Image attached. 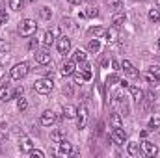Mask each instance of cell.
<instances>
[{"instance_id":"6da1fadb","label":"cell","mask_w":160,"mask_h":158,"mask_svg":"<svg viewBox=\"0 0 160 158\" xmlns=\"http://www.w3.org/2000/svg\"><path fill=\"white\" fill-rule=\"evenodd\" d=\"M38 32V24H36V21H32V19H24V21H21V24H19V34L22 36V37H30V36H34Z\"/></svg>"},{"instance_id":"7a4b0ae2","label":"cell","mask_w":160,"mask_h":158,"mask_svg":"<svg viewBox=\"0 0 160 158\" xmlns=\"http://www.w3.org/2000/svg\"><path fill=\"white\" fill-rule=\"evenodd\" d=\"M52 87H54V84H52V80L50 78H39L34 82V89L41 93V95H47V93H50L52 91Z\"/></svg>"},{"instance_id":"3957f363","label":"cell","mask_w":160,"mask_h":158,"mask_svg":"<svg viewBox=\"0 0 160 158\" xmlns=\"http://www.w3.org/2000/svg\"><path fill=\"white\" fill-rule=\"evenodd\" d=\"M28 63H17V65H13V69H11V73H9V77L13 80H21V78H24L26 75H28Z\"/></svg>"},{"instance_id":"277c9868","label":"cell","mask_w":160,"mask_h":158,"mask_svg":"<svg viewBox=\"0 0 160 158\" xmlns=\"http://www.w3.org/2000/svg\"><path fill=\"white\" fill-rule=\"evenodd\" d=\"M88 106L86 104H80V108L77 110V126L78 128H86L88 125Z\"/></svg>"},{"instance_id":"5b68a950","label":"cell","mask_w":160,"mask_h":158,"mask_svg":"<svg viewBox=\"0 0 160 158\" xmlns=\"http://www.w3.org/2000/svg\"><path fill=\"white\" fill-rule=\"evenodd\" d=\"M56 48H58L60 54H67V52L71 50V39L65 37V36L58 37V41H56Z\"/></svg>"},{"instance_id":"8992f818","label":"cell","mask_w":160,"mask_h":158,"mask_svg":"<svg viewBox=\"0 0 160 158\" xmlns=\"http://www.w3.org/2000/svg\"><path fill=\"white\" fill-rule=\"evenodd\" d=\"M15 95H13V89L9 87V84L4 80V84L0 86V101H4V102H8V101H11Z\"/></svg>"},{"instance_id":"52a82bcc","label":"cell","mask_w":160,"mask_h":158,"mask_svg":"<svg viewBox=\"0 0 160 158\" xmlns=\"http://www.w3.org/2000/svg\"><path fill=\"white\" fill-rule=\"evenodd\" d=\"M56 121H58V117H56V114H54L52 110L43 112V116H41V125H43V126H52Z\"/></svg>"},{"instance_id":"ba28073f","label":"cell","mask_w":160,"mask_h":158,"mask_svg":"<svg viewBox=\"0 0 160 158\" xmlns=\"http://www.w3.org/2000/svg\"><path fill=\"white\" fill-rule=\"evenodd\" d=\"M142 153H143V155H147V156H155V155L158 153V147H157L153 141L145 140V141L142 143Z\"/></svg>"},{"instance_id":"9c48e42d","label":"cell","mask_w":160,"mask_h":158,"mask_svg":"<svg viewBox=\"0 0 160 158\" xmlns=\"http://www.w3.org/2000/svg\"><path fill=\"white\" fill-rule=\"evenodd\" d=\"M121 69L128 75V77H132V78H140V73L136 71V67L128 62V60H125V62H121Z\"/></svg>"},{"instance_id":"30bf717a","label":"cell","mask_w":160,"mask_h":158,"mask_svg":"<svg viewBox=\"0 0 160 158\" xmlns=\"http://www.w3.org/2000/svg\"><path fill=\"white\" fill-rule=\"evenodd\" d=\"M58 155H60V156H69V155H73V143L62 140L60 145H58Z\"/></svg>"},{"instance_id":"8fae6325","label":"cell","mask_w":160,"mask_h":158,"mask_svg":"<svg viewBox=\"0 0 160 158\" xmlns=\"http://www.w3.org/2000/svg\"><path fill=\"white\" fill-rule=\"evenodd\" d=\"M112 140H114L116 145H125L127 134L123 132V126H121V128H114V132H112Z\"/></svg>"},{"instance_id":"7c38bea8","label":"cell","mask_w":160,"mask_h":158,"mask_svg":"<svg viewBox=\"0 0 160 158\" xmlns=\"http://www.w3.org/2000/svg\"><path fill=\"white\" fill-rule=\"evenodd\" d=\"M19 149H21L22 153H30V151L34 149L32 140H30L28 136H21V140H19Z\"/></svg>"},{"instance_id":"4fadbf2b","label":"cell","mask_w":160,"mask_h":158,"mask_svg":"<svg viewBox=\"0 0 160 158\" xmlns=\"http://www.w3.org/2000/svg\"><path fill=\"white\" fill-rule=\"evenodd\" d=\"M127 89L130 91V95H132V99H134L136 102H142V101H143V91H142L138 86H130V84H128Z\"/></svg>"},{"instance_id":"5bb4252c","label":"cell","mask_w":160,"mask_h":158,"mask_svg":"<svg viewBox=\"0 0 160 158\" xmlns=\"http://www.w3.org/2000/svg\"><path fill=\"white\" fill-rule=\"evenodd\" d=\"M36 62L41 65H48L52 60H50V54L47 50H39V52H36Z\"/></svg>"},{"instance_id":"9a60e30c","label":"cell","mask_w":160,"mask_h":158,"mask_svg":"<svg viewBox=\"0 0 160 158\" xmlns=\"http://www.w3.org/2000/svg\"><path fill=\"white\" fill-rule=\"evenodd\" d=\"M62 77H71L73 73H75V62H65L63 65H62Z\"/></svg>"},{"instance_id":"2e32d148","label":"cell","mask_w":160,"mask_h":158,"mask_svg":"<svg viewBox=\"0 0 160 158\" xmlns=\"http://www.w3.org/2000/svg\"><path fill=\"white\" fill-rule=\"evenodd\" d=\"M127 153H128L130 156H138V155L142 153L140 143H136V141H128V145H127Z\"/></svg>"},{"instance_id":"e0dca14e","label":"cell","mask_w":160,"mask_h":158,"mask_svg":"<svg viewBox=\"0 0 160 158\" xmlns=\"http://www.w3.org/2000/svg\"><path fill=\"white\" fill-rule=\"evenodd\" d=\"M77 110H78V108H75L73 104H65V106H63V117L75 119L77 117Z\"/></svg>"},{"instance_id":"ac0fdd59","label":"cell","mask_w":160,"mask_h":158,"mask_svg":"<svg viewBox=\"0 0 160 158\" xmlns=\"http://www.w3.org/2000/svg\"><path fill=\"white\" fill-rule=\"evenodd\" d=\"M112 24H114V28H121V26L125 24V15L118 11V13L114 15V19H112Z\"/></svg>"},{"instance_id":"d6986e66","label":"cell","mask_w":160,"mask_h":158,"mask_svg":"<svg viewBox=\"0 0 160 158\" xmlns=\"http://www.w3.org/2000/svg\"><path fill=\"white\" fill-rule=\"evenodd\" d=\"M110 125H112V128H121L123 126V121H121L119 114H112L110 116Z\"/></svg>"},{"instance_id":"ffe728a7","label":"cell","mask_w":160,"mask_h":158,"mask_svg":"<svg viewBox=\"0 0 160 158\" xmlns=\"http://www.w3.org/2000/svg\"><path fill=\"white\" fill-rule=\"evenodd\" d=\"M80 71H82V77H84V80H89V78H91V65H89V63L82 62V67H80Z\"/></svg>"},{"instance_id":"44dd1931","label":"cell","mask_w":160,"mask_h":158,"mask_svg":"<svg viewBox=\"0 0 160 158\" xmlns=\"http://www.w3.org/2000/svg\"><path fill=\"white\" fill-rule=\"evenodd\" d=\"M106 4H108V7H110L114 13L121 11V7H123V2H121V0H108Z\"/></svg>"},{"instance_id":"7402d4cb","label":"cell","mask_w":160,"mask_h":158,"mask_svg":"<svg viewBox=\"0 0 160 158\" xmlns=\"http://www.w3.org/2000/svg\"><path fill=\"white\" fill-rule=\"evenodd\" d=\"M24 2L26 0H9V7L13 11H21V9H24Z\"/></svg>"},{"instance_id":"603a6c76","label":"cell","mask_w":160,"mask_h":158,"mask_svg":"<svg viewBox=\"0 0 160 158\" xmlns=\"http://www.w3.org/2000/svg\"><path fill=\"white\" fill-rule=\"evenodd\" d=\"M88 50H89V52H93V54H95V52H99V50H101V41H99V39H91L89 43H88Z\"/></svg>"},{"instance_id":"cb8c5ba5","label":"cell","mask_w":160,"mask_h":158,"mask_svg":"<svg viewBox=\"0 0 160 158\" xmlns=\"http://www.w3.org/2000/svg\"><path fill=\"white\" fill-rule=\"evenodd\" d=\"M50 140H52L54 143H60L62 140H65V134H63V130H54V132L50 134Z\"/></svg>"},{"instance_id":"d4e9b609","label":"cell","mask_w":160,"mask_h":158,"mask_svg":"<svg viewBox=\"0 0 160 158\" xmlns=\"http://www.w3.org/2000/svg\"><path fill=\"white\" fill-rule=\"evenodd\" d=\"M118 28H112V30H106V34H104V39L108 41V43H114V41L118 39V32H116Z\"/></svg>"},{"instance_id":"484cf974","label":"cell","mask_w":160,"mask_h":158,"mask_svg":"<svg viewBox=\"0 0 160 158\" xmlns=\"http://www.w3.org/2000/svg\"><path fill=\"white\" fill-rule=\"evenodd\" d=\"M89 34H91V36H95V37H104L106 30H104V28H101V26H95V28H89Z\"/></svg>"},{"instance_id":"4316f807","label":"cell","mask_w":160,"mask_h":158,"mask_svg":"<svg viewBox=\"0 0 160 158\" xmlns=\"http://www.w3.org/2000/svg\"><path fill=\"white\" fill-rule=\"evenodd\" d=\"M54 37H56V36H54L52 32H47V34L43 36V45H45V47L48 48V47H50V45L54 43Z\"/></svg>"},{"instance_id":"83f0119b","label":"cell","mask_w":160,"mask_h":158,"mask_svg":"<svg viewBox=\"0 0 160 158\" xmlns=\"http://www.w3.org/2000/svg\"><path fill=\"white\" fill-rule=\"evenodd\" d=\"M17 108H19L21 112H24V110L28 108V101H26V99H24L22 95H21L19 99H17Z\"/></svg>"},{"instance_id":"f1b7e54d","label":"cell","mask_w":160,"mask_h":158,"mask_svg":"<svg viewBox=\"0 0 160 158\" xmlns=\"http://www.w3.org/2000/svg\"><path fill=\"white\" fill-rule=\"evenodd\" d=\"M149 21L151 22H160V9H151L149 11Z\"/></svg>"},{"instance_id":"f546056e","label":"cell","mask_w":160,"mask_h":158,"mask_svg":"<svg viewBox=\"0 0 160 158\" xmlns=\"http://www.w3.org/2000/svg\"><path fill=\"white\" fill-rule=\"evenodd\" d=\"M158 126H160V116H153V117L149 119V128L155 130V128H158Z\"/></svg>"},{"instance_id":"4dcf8cb0","label":"cell","mask_w":160,"mask_h":158,"mask_svg":"<svg viewBox=\"0 0 160 158\" xmlns=\"http://www.w3.org/2000/svg\"><path fill=\"white\" fill-rule=\"evenodd\" d=\"M73 58H75V62H78V63H82V62H86V58H88V56H86V52H84V50H77V52H75V56H73Z\"/></svg>"},{"instance_id":"1f68e13d","label":"cell","mask_w":160,"mask_h":158,"mask_svg":"<svg viewBox=\"0 0 160 158\" xmlns=\"http://www.w3.org/2000/svg\"><path fill=\"white\" fill-rule=\"evenodd\" d=\"M143 78L147 80V82H149V84H153V86H157V84H158L160 80L157 78V77H153V75H151V73H149V71H147V73H145V75H143Z\"/></svg>"},{"instance_id":"d6a6232c","label":"cell","mask_w":160,"mask_h":158,"mask_svg":"<svg viewBox=\"0 0 160 158\" xmlns=\"http://www.w3.org/2000/svg\"><path fill=\"white\" fill-rule=\"evenodd\" d=\"M84 13H86V17H89V19H91V17H97V15H99L97 7H93V6H89V7H88V11H84Z\"/></svg>"},{"instance_id":"836d02e7","label":"cell","mask_w":160,"mask_h":158,"mask_svg":"<svg viewBox=\"0 0 160 158\" xmlns=\"http://www.w3.org/2000/svg\"><path fill=\"white\" fill-rule=\"evenodd\" d=\"M41 17H43V19H45V21H48V19H50V17H52V11H50V9H48V7H41Z\"/></svg>"},{"instance_id":"e575fe53","label":"cell","mask_w":160,"mask_h":158,"mask_svg":"<svg viewBox=\"0 0 160 158\" xmlns=\"http://www.w3.org/2000/svg\"><path fill=\"white\" fill-rule=\"evenodd\" d=\"M149 73L160 80V65H151V67H149Z\"/></svg>"},{"instance_id":"d590c367","label":"cell","mask_w":160,"mask_h":158,"mask_svg":"<svg viewBox=\"0 0 160 158\" xmlns=\"http://www.w3.org/2000/svg\"><path fill=\"white\" fill-rule=\"evenodd\" d=\"M71 77L75 78V84H82V82H84V77H82V73H80V71H77V69H75V73H73Z\"/></svg>"},{"instance_id":"8d00e7d4","label":"cell","mask_w":160,"mask_h":158,"mask_svg":"<svg viewBox=\"0 0 160 158\" xmlns=\"http://www.w3.org/2000/svg\"><path fill=\"white\" fill-rule=\"evenodd\" d=\"M143 97L147 99V102H145V106H151V104L155 102V99H157V97H155V93H147V95L143 93Z\"/></svg>"},{"instance_id":"74e56055","label":"cell","mask_w":160,"mask_h":158,"mask_svg":"<svg viewBox=\"0 0 160 158\" xmlns=\"http://www.w3.org/2000/svg\"><path fill=\"white\" fill-rule=\"evenodd\" d=\"M28 155H30L32 158H43V156H45V153H43V151H38V149H32Z\"/></svg>"},{"instance_id":"f35d334b","label":"cell","mask_w":160,"mask_h":158,"mask_svg":"<svg viewBox=\"0 0 160 158\" xmlns=\"http://www.w3.org/2000/svg\"><path fill=\"white\" fill-rule=\"evenodd\" d=\"M8 22V13L4 7H0V24H6Z\"/></svg>"},{"instance_id":"ab89813d","label":"cell","mask_w":160,"mask_h":158,"mask_svg":"<svg viewBox=\"0 0 160 158\" xmlns=\"http://www.w3.org/2000/svg\"><path fill=\"white\" fill-rule=\"evenodd\" d=\"M22 93H24V87H22V86H17V87H15V91H13V95H15V97H21Z\"/></svg>"},{"instance_id":"60d3db41","label":"cell","mask_w":160,"mask_h":158,"mask_svg":"<svg viewBox=\"0 0 160 158\" xmlns=\"http://www.w3.org/2000/svg\"><path fill=\"white\" fill-rule=\"evenodd\" d=\"M106 82H108V84H116V82H119V78H118V75H110Z\"/></svg>"},{"instance_id":"b9f144b4","label":"cell","mask_w":160,"mask_h":158,"mask_svg":"<svg viewBox=\"0 0 160 158\" xmlns=\"http://www.w3.org/2000/svg\"><path fill=\"white\" fill-rule=\"evenodd\" d=\"M8 48H9L8 43H0V50H8Z\"/></svg>"},{"instance_id":"7bdbcfd3","label":"cell","mask_w":160,"mask_h":158,"mask_svg":"<svg viewBox=\"0 0 160 158\" xmlns=\"http://www.w3.org/2000/svg\"><path fill=\"white\" fill-rule=\"evenodd\" d=\"M63 93H67V95H71L73 91H71V87H67V86H63Z\"/></svg>"},{"instance_id":"ee69618b","label":"cell","mask_w":160,"mask_h":158,"mask_svg":"<svg viewBox=\"0 0 160 158\" xmlns=\"http://www.w3.org/2000/svg\"><path fill=\"white\" fill-rule=\"evenodd\" d=\"M112 65H114V69H118V71H119V63H118L116 60H112Z\"/></svg>"},{"instance_id":"f6af8a7d","label":"cell","mask_w":160,"mask_h":158,"mask_svg":"<svg viewBox=\"0 0 160 158\" xmlns=\"http://www.w3.org/2000/svg\"><path fill=\"white\" fill-rule=\"evenodd\" d=\"M4 140H6V134H4V132H0V141H4Z\"/></svg>"},{"instance_id":"bcb514c9","label":"cell","mask_w":160,"mask_h":158,"mask_svg":"<svg viewBox=\"0 0 160 158\" xmlns=\"http://www.w3.org/2000/svg\"><path fill=\"white\" fill-rule=\"evenodd\" d=\"M71 4H80V0H69Z\"/></svg>"},{"instance_id":"7dc6e473","label":"cell","mask_w":160,"mask_h":158,"mask_svg":"<svg viewBox=\"0 0 160 158\" xmlns=\"http://www.w3.org/2000/svg\"><path fill=\"white\" fill-rule=\"evenodd\" d=\"M157 2H158V9H160V0H157Z\"/></svg>"},{"instance_id":"c3c4849f","label":"cell","mask_w":160,"mask_h":158,"mask_svg":"<svg viewBox=\"0 0 160 158\" xmlns=\"http://www.w3.org/2000/svg\"><path fill=\"white\" fill-rule=\"evenodd\" d=\"M158 47H160V37H158Z\"/></svg>"},{"instance_id":"681fc988","label":"cell","mask_w":160,"mask_h":158,"mask_svg":"<svg viewBox=\"0 0 160 158\" xmlns=\"http://www.w3.org/2000/svg\"><path fill=\"white\" fill-rule=\"evenodd\" d=\"M28 2H36V0H28Z\"/></svg>"},{"instance_id":"f907efd6","label":"cell","mask_w":160,"mask_h":158,"mask_svg":"<svg viewBox=\"0 0 160 158\" xmlns=\"http://www.w3.org/2000/svg\"><path fill=\"white\" fill-rule=\"evenodd\" d=\"M0 69H2V63H0Z\"/></svg>"}]
</instances>
